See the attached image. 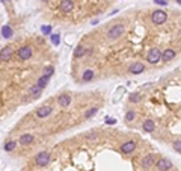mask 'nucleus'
Returning a JSON list of instances; mask_svg holds the SVG:
<instances>
[{
	"instance_id": "f257e3e1",
	"label": "nucleus",
	"mask_w": 181,
	"mask_h": 171,
	"mask_svg": "<svg viewBox=\"0 0 181 171\" xmlns=\"http://www.w3.org/2000/svg\"><path fill=\"white\" fill-rule=\"evenodd\" d=\"M122 34H124V26H122V24H115V26H112V27L109 29L107 36H109V40H110V41H113V40H118Z\"/></svg>"
},
{
	"instance_id": "f03ea898",
	"label": "nucleus",
	"mask_w": 181,
	"mask_h": 171,
	"mask_svg": "<svg viewBox=\"0 0 181 171\" xmlns=\"http://www.w3.org/2000/svg\"><path fill=\"white\" fill-rule=\"evenodd\" d=\"M166 18H168V14L164 12L163 9H157L153 12V15H151V21L154 23V24H163L164 21H166Z\"/></svg>"
},
{
	"instance_id": "7ed1b4c3",
	"label": "nucleus",
	"mask_w": 181,
	"mask_h": 171,
	"mask_svg": "<svg viewBox=\"0 0 181 171\" xmlns=\"http://www.w3.org/2000/svg\"><path fill=\"white\" fill-rule=\"evenodd\" d=\"M48 162H50V154L47 153V152H39L35 156V163L38 167H45Z\"/></svg>"
},
{
	"instance_id": "20e7f679",
	"label": "nucleus",
	"mask_w": 181,
	"mask_h": 171,
	"mask_svg": "<svg viewBox=\"0 0 181 171\" xmlns=\"http://www.w3.org/2000/svg\"><path fill=\"white\" fill-rule=\"evenodd\" d=\"M160 59H162V51L158 50V49H151V50L148 51L147 61L149 64H157Z\"/></svg>"
},
{
	"instance_id": "39448f33",
	"label": "nucleus",
	"mask_w": 181,
	"mask_h": 171,
	"mask_svg": "<svg viewBox=\"0 0 181 171\" xmlns=\"http://www.w3.org/2000/svg\"><path fill=\"white\" fill-rule=\"evenodd\" d=\"M155 167H157V170L158 171H168L172 168V162L168 159V158H160L157 163H155Z\"/></svg>"
},
{
	"instance_id": "423d86ee",
	"label": "nucleus",
	"mask_w": 181,
	"mask_h": 171,
	"mask_svg": "<svg viewBox=\"0 0 181 171\" xmlns=\"http://www.w3.org/2000/svg\"><path fill=\"white\" fill-rule=\"evenodd\" d=\"M17 56H18V59H21V61L30 59V56H32V47H29V45H24V47L18 49Z\"/></svg>"
},
{
	"instance_id": "0eeeda50",
	"label": "nucleus",
	"mask_w": 181,
	"mask_h": 171,
	"mask_svg": "<svg viewBox=\"0 0 181 171\" xmlns=\"http://www.w3.org/2000/svg\"><path fill=\"white\" fill-rule=\"evenodd\" d=\"M143 71H145V65L142 62H133L128 67V73H131V74H140Z\"/></svg>"
},
{
	"instance_id": "6e6552de",
	"label": "nucleus",
	"mask_w": 181,
	"mask_h": 171,
	"mask_svg": "<svg viewBox=\"0 0 181 171\" xmlns=\"http://www.w3.org/2000/svg\"><path fill=\"white\" fill-rule=\"evenodd\" d=\"M134 148H136V142L134 141H125V142H122V146H121V152L125 154H130L131 152H134Z\"/></svg>"
},
{
	"instance_id": "1a4fd4ad",
	"label": "nucleus",
	"mask_w": 181,
	"mask_h": 171,
	"mask_svg": "<svg viewBox=\"0 0 181 171\" xmlns=\"http://www.w3.org/2000/svg\"><path fill=\"white\" fill-rule=\"evenodd\" d=\"M43 91H44V88H41V86L36 83V85H32L29 88V95H30L32 99H39L41 94H43Z\"/></svg>"
},
{
	"instance_id": "9d476101",
	"label": "nucleus",
	"mask_w": 181,
	"mask_h": 171,
	"mask_svg": "<svg viewBox=\"0 0 181 171\" xmlns=\"http://www.w3.org/2000/svg\"><path fill=\"white\" fill-rule=\"evenodd\" d=\"M74 8V2L73 0H60V5H59V9L62 12H71Z\"/></svg>"
},
{
	"instance_id": "9b49d317",
	"label": "nucleus",
	"mask_w": 181,
	"mask_h": 171,
	"mask_svg": "<svg viewBox=\"0 0 181 171\" xmlns=\"http://www.w3.org/2000/svg\"><path fill=\"white\" fill-rule=\"evenodd\" d=\"M155 162V156L154 154H147L145 158H142V161H140V165L143 167V168H151Z\"/></svg>"
},
{
	"instance_id": "f8f14e48",
	"label": "nucleus",
	"mask_w": 181,
	"mask_h": 171,
	"mask_svg": "<svg viewBox=\"0 0 181 171\" xmlns=\"http://www.w3.org/2000/svg\"><path fill=\"white\" fill-rule=\"evenodd\" d=\"M52 112H53V108L47 104V106H41V108H38V111H36V115H38L39 118H45V117H48Z\"/></svg>"
},
{
	"instance_id": "ddd939ff",
	"label": "nucleus",
	"mask_w": 181,
	"mask_h": 171,
	"mask_svg": "<svg viewBox=\"0 0 181 171\" xmlns=\"http://www.w3.org/2000/svg\"><path fill=\"white\" fill-rule=\"evenodd\" d=\"M58 103H59L60 108H68L71 104V95L69 94H60L58 97Z\"/></svg>"
},
{
	"instance_id": "4468645a",
	"label": "nucleus",
	"mask_w": 181,
	"mask_h": 171,
	"mask_svg": "<svg viewBox=\"0 0 181 171\" xmlns=\"http://www.w3.org/2000/svg\"><path fill=\"white\" fill-rule=\"evenodd\" d=\"M33 135L32 133H23L21 136H20V144L21 146H30L32 142H33Z\"/></svg>"
},
{
	"instance_id": "2eb2a0df",
	"label": "nucleus",
	"mask_w": 181,
	"mask_h": 171,
	"mask_svg": "<svg viewBox=\"0 0 181 171\" xmlns=\"http://www.w3.org/2000/svg\"><path fill=\"white\" fill-rule=\"evenodd\" d=\"M11 56H12V49L11 47H3L2 51H0V59L5 62V61L11 59Z\"/></svg>"
},
{
	"instance_id": "dca6fc26",
	"label": "nucleus",
	"mask_w": 181,
	"mask_h": 171,
	"mask_svg": "<svg viewBox=\"0 0 181 171\" xmlns=\"http://www.w3.org/2000/svg\"><path fill=\"white\" fill-rule=\"evenodd\" d=\"M142 129L147 132V133H151L153 130L155 129V123L151 118H148V120H145L143 121V124H142Z\"/></svg>"
},
{
	"instance_id": "f3484780",
	"label": "nucleus",
	"mask_w": 181,
	"mask_h": 171,
	"mask_svg": "<svg viewBox=\"0 0 181 171\" xmlns=\"http://www.w3.org/2000/svg\"><path fill=\"white\" fill-rule=\"evenodd\" d=\"M173 58H175V50H172V49H166V50L162 53V59H163L164 62H169V61H172Z\"/></svg>"
},
{
	"instance_id": "a211bd4d",
	"label": "nucleus",
	"mask_w": 181,
	"mask_h": 171,
	"mask_svg": "<svg viewBox=\"0 0 181 171\" xmlns=\"http://www.w3.org/2000/svg\"><path fill=\"white\" fill-rule=\"evenodd\" d=\"M94 76L95 74L92 70H86V71L83 73V76H82V80H83V82H91V80L94 79Z\"/></svg>"
},
{
	"instance_id": "6ab92c4d",
	"label": "nucleus",
	"mask_w": 181,
	"mask_h": 171,
	"mask_svg": "<svg viewBox=\"0 0 181 171\" xmlns=\"http://www.w3.org/2000/svg\"><path fill=\"white\" fill-rule=\"evenodd\" d=\"M86 51H88V50L85 49V47H83V45H78L77 49L74 50V58H82V56H83Z\"/></svg>"
},
{
	"instance_id": "aec40b11",
	"label": "nucleus",
	"mask_w": 181,
	"mask_h": 171,
	"mask_svg": "<svg viewBox=\"0 0 181 171\" xmlns=\"http://www.w3.org/2000/svg\"><path fill=\"white\" fill-rule=\"evenodd\" d=\"M53 73H54V67H53V65H47V67L43 70V76H45V77H52Z\"/></svg>"
},
{
	"instance_id": "412c9836",
	"label": "nucleus",
	"mask_w": 181,
	"mask_h": 171,
	"mask_svg": "<svg viewBox=\"0 0 181 171\" xmlns=\"http://www.w3.org/2000/svg\"><path fill=\"white\" fill-rule=\"evenodd\" d=\"M15 146H17L15 141H8V142H5L3 148H5V152H12V150L15 148Z\"/></svg>"
},
{
	"instance_id": "4be33fe9",
	"label": "nucleus",
	"mask_w": 181,
	"mask_h": 171,
	"mask_svg": "<svg viewBox=\"0 0 181 171\" xmlns=\"http://www.w3.org/2000/svg\"><path fill=\"white\" fill-rule=\"evenodd\" d=\"M48 80H50V77H45V76H41L39 79H38V85L41 86V88H45L47 86V83H48Z\"/></svg>"
},
{
	"instance_id": "5701e85b",
	"label": "nucleus",
	"mask_w": 181,
	"mask_h": 171,
	"mask_svg": "<svg viewBox=\"0 0 181 171\" xmlns=\"http://www.w3.org/2000/svg\"><path fill=\"white\" fill-rule=\"evenodd\" d=\"M172 148L177 152V153L181 154V139H175L172 142Z\"/></svg>"
},
{
	"instance_id": "b1692460",
	"label": "nucleus",
	"mask_w": 181,
	"mask_h": 171,
	"mask_svg": "<svg viewBox=\"0 0 181 171\" xmlns=\"http://www.w3.org/2000/svg\"><path fill=\"white\" fill-rule=\"evenodd\" d=\"M134 118H136V112L133 111V109L127 111V114H125V121H133Z\"/></svg>"
},
{
	"instance_id": "393cba45",
	"label": "nucleus",
	"mask_w": 181,
	"mask_h": 171,
	"mask_svg": "<svg viewBox=\"0 0 181 171\" xmlns=\"http://www.w3.org/2000/svg\"><path fill=\"white\" fill-rule=\"evenodd\" d=\"M97 112H98V108H91L89 111H86V114H85V118H88V120H89V118H92Z\"/></svg>"
},
{
	"instance_id": "a878e982",
	"label": "nucleus",
	"mask_w": 181,
	"mask_h": 171,
	"mask_svg": "<svg viewBox=\"0 0 181 171\" xmlns=\"http://www.w3.org/2000/svg\"><path fill=\"white\" fill-rule=\"evenodd\" d=\"M2 32H3V36H5V38H11V35H12L11 29H9V26H3Z\"/></svg>"
},
{
	"instance_id": "bb28decb",
	"label": "nucleus",
	"mask_w": 181,
	"mask_h": 171,
	"mask_svg": "<svg viewBox=\"0 0 181 171\" xmlns=\"http://www.w3.org/2000/svg\"><path fill=\"white\" fill-rule=\"evenodd\" d=\"M131 103H138L140 102V94H138V93H134V94H131L130 95V99H128Z\"/></svg>"
},
{
	"instance_id": "cd10ccee",
	"label": "nucleus",
	"mask_w": 181,
	"mask_h": 171,
	"mask_svg": "<svg viewBox=\"0 0 181 171\" xmlns=\"http://www.w3.org/2000/svg\"><path fill=\"white\" fill-rule=\"evenodd\" d=\"M86 136H88V139H95V135H94V133H91V132L88 133Z\"/></svg>"
},
{
	"instance_id": "c85d7f7f",
	"label": "nucleus",
	"mask_w": 181,
	"mask_h": 171,
	"mask_svg": "<svg viewBox=\"0 0 181 171\" xmlns=\"http://www.w3.org/2000/svg\"><path fill=\"white\" fill-rule=\"evenodd\" d=\"M155 3H158V5H166V0H154Z\"/></svg>"
},
{
	"instance_id": "c756f323",
	"label": "nucleus",
	"mask_w": 181,
	"mask_h": 171,
	"mask_svg": "<svg viewBox=\"0 0 181 171\" xmlns=\"http://www.w3.org/2000/svg\"><path fill=\"white\" fill-rule=\"evenodd\" d=\"M113 123H116V120H113V118H107V124H113Z\"/></svg>"
},
{
	"instance_id": "7c9ffc66",
	"label": "nucleus",
	"mask_w": 181,
	"mask_h": 171,
	"mask_svg": "<svg viewBox=\"0 0 181 171\" xmlns=\"http://www.w3.org/2000/svg\"><path fill=\"white\" fill-rule=\"evenodd\" d=\"M175 2H177V3H178V5H181V0H175Z\"/></svg>"
},
{
	"instance_id": "2f4dec72",
	"label": "nucleus",
	"mask_w": 181,
	"mask_h": 171,
	"mask_svg": "<svg viewBox=\"0 0 181 171\" xmlns=\"http://www.w3.org/2000/svg\"><path fill=\"white\" fill-rule=\"evenodd\" d=\"M2 2H3V3H6V2H8V0H2Z\"/></svg>"
},
{
	"instance_id": "473e14b6",
	"label": "nucleus",
	"mask_w": 181,
	"mask_h": 171,
	"mask_svg": "<svg viewBox=\"0 0 181 171\" xmlns=\"http://www.w3.org/2000/svg\"><path fill=\"white\" fill-rule=\"evenodd\" d=\"M43 2H48V0H43Z\"/></svg>"
}]
</instances>
